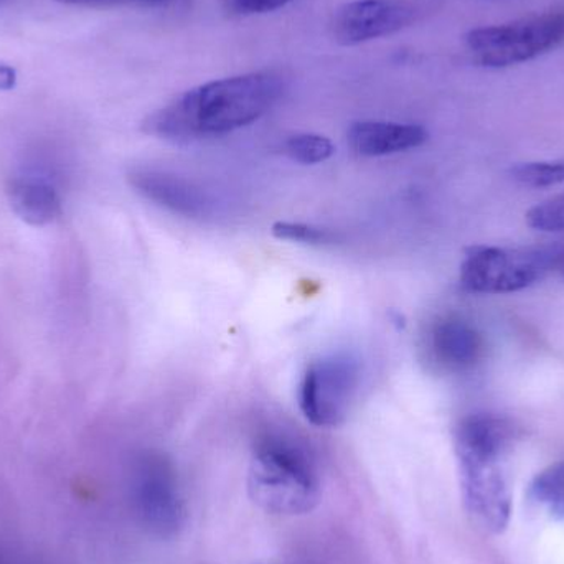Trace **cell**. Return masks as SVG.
<instances>
[{"label": "cell", "mask_w": 564, "mask_h": 564, "mask_svg": "<svg viewBox=\"0 0 564 564\" xmlns=\"http://www.w3.org/2000/svg\"><path fill=\"white\" fill-rule=\"evenodd\" d=\"M563 248H500L477 245L464 254L459 284L473 294H512L555 270Z\"/></svg>", "instance_id": "4"}, {"label": "cell", "mask_w": 564, "mask_h": 564, "mask_svg": "<svg viewBox=\"0 0 564 564\" xmlns=\"http://www.w3.org/2000/svg\"><path fill=\"white\" fill-rule=\"evenodd\" d=\"M348 144L364 158H384L420 148L427 141L423 126L401 122L360 121L348 129Z\"/></svg>", "instance_id": "11"}, {"label": "cell", "mask_w": 564, "mask_h": 564, "mask_svg": "<svg viewBox=\"0 0 564 564\" xmlns=\"http://www.w3.org/2000/svg\"><path fill=\"white\" fill-rule=\"evenodd\" d=\"M282 152L297 164L315 165L328 161L335 148L330 139L321 134H294L285 139Z\"/></svg>", "instance_id": "14"}, {"label": "cell", "mask_w": 564, "mask_h": 564, "mask_svg": "<svg viewBox=\"0 0 564 564\" xmlns=\"http://www.w3.org/2000/svg\"><path fill=\"white\" fill-rule=\"evenodd\" d=\"M434 360L451 371H467L484 357V338L469 322L457 317L441 318L430 334Z\"/></svg>", "instance_id": "10"}, {"label": "cell", "mask_w": 564, "mask_h": 564, "mask_svg": "<svg viewBox=\"0 0 564 564\" xmlns=\"http://www.w3.org/2000/svg\"><path fill=\"white\" fill-rule=\"evenodd\" d=\"M271 231L278 240L308 245V247H330L341 241V235L337 231L314 227V225L294 224V221H278Z\"/></svg>", "instance_id": "16"}, {"label": "cell", "mask_w": 564, "mask_h": 564, "mask_svg": "<svg viewBox=\"0 0 564 564\" xmlns=\"http://www.w3.org/2000/svg\"><path fill=\"white\" fill-rule=\"evenodd\" d=\"M529 497L535 506L546 510L552 519L564 520V459L533 477Z\"/></svg>", "instance_id": "13"}, {"label": "cell", "mask_w": 564, "mask_h": 564, "mask_svg": "<svg viewBox=\"0 0 564 564\" xmlns=\"http://www.w3.org/2000/svg\"><path fill=\"white\" fill-rule=\"evenodd\" d=\"M17 69L0 62V91H10L17 86Z\"/></svg>", "instance_id": "20"}, {"label": "cell", "mask_w": 564, "mask_h": 564, "mask_svg": "<svg viewBox=\"0 0 564 564\" xmlns=\"http://www.w3.org/2000/svg\"><path fill=\"white\" fill-rule=\"evenodd\" d=\"M248 490L273 516H305L321 500V482L307 453L281 436L263 437L254 447Z\"/></svg>", "instance_id": "3"}, {"label": "cell", "mask_w": 564, "mask_h": 564, "mask_svg": "<svg viewBox=\"0 0 564 564\" xmlns=\"http://www.w3.org/2000/svg\"><path fill=\"white\" fill-rule=\"evenodd\" d=\"M281 95L282 82L273 73L215 79L188 89L149 116L144 131L172 142L220 138L253 124L280 101Z\"/></svg>", "instance_id": "1"}, {"label": "cell", "mask_w": 564, "mask_h": 564, "mask_svg": "<svg viewBox=\"0 0 564 564\" xmlns=\"http://www.w3.org/2000/svg\"><path fill=\"white\" fill-rule=\"evenodd\" d=\"M527 224L533 230L545 231V234L564 231V194L530 208L527 214Z\"/></svg>", "instance_id": "17"}, {"label": "cell", "mask_w": 564, "mask_h": 564, "mask_svg": "<svg viewBox=\"0 0 564 564\" xmlns=\"http://www.w3.org/2000/svg\"><path fill=\"white\" fill-rule=\"evenodd\" d=\"M132 503L142 525L161 536L172 539L185 525V502L171 460L161 453L138 457L131 476Z\"/></svg>", "instance_id": "7"}, {"label": "cell", "mask_w": 564, "mask_h": 564, "mask_svg": "<svg viewBox=\"0 0 564 564\" xmlns=\"http://www.w3.org/2000/svg\"><path fill=\"white\" fill-rule=\"evenodd\" d=\"M510 177L523 187H556L564 184V161L522 162L510 169Z\"/></svg>", "instance_id": "15"}, {"label": "cell", "mask_w": 564, "mask_h": 564, "mask_svg": "<svg viewBox=\"0 0 564 564\" xmlns=\"http://www.w3.org/2000/svg\"><path fill=\"white\" fill-rule=\"evenodd\" d=\"M7 197L17 217L32 227H46L62 217V198L45 178L32 175L12 178Z\"/></svg>", "instance_id": "12"}, {"label": "cell", "mask_w": 564, "mask_h": 564, "mask_svg": "<svg viewBox=\"0 0 564 564\" xmlns=\"http://www.w3.org/2000/svg\"><path fill=\"white\" fill-rule=\"evenodd\" d=\"M555 271H558V273L564 278V248L562 253H560L558 261H556Z\"/></svg>", "instance_id": "21"}, {"label": "cell", "mask_w": 564, "mask_h": 564, "mask_svg": "<svg viewBox=\"0 0 564 564\" xmlns=\"http://www.w3.org/2000/svg\"><path fill=\"white\" fill-rule=\"evenodd\" d=\"M413 20L406 0H354L335 13L334 35L340 45L355 46L400 32Z\"/></svg>", "instance_id": "8"}, {"label": "cell", "mask_w": 564, "mask_h": 564, "mask_svg": "<svg viewBox=\"0 0 564 564\" xmlns=\"http://www.w3.org/2000/svg\"><path fill=\"white\" fill-rule=\"evenodd\" d=\"M519 427L497 414H469L454 430V454L467 516L484 532L500 535L512 516L509 459Z\"/></svg>", "instance_id": "2"}, {"label": "cell", "mask_w": 564, "mask_h": 564, "mask_svg": "<svg viewBox=\"0 0 564 564\" xmlns=\"http://www.w3.org/2000/svg\"><path fill=\"white\" fill-rule=\"evenodd\" d=\"M148 2H159V0H148Z\"/></svg>", "instance_id": "22"}, {"label": "cell", "mask_w": 564, "mask_h": 564, "mask_svg": "<svg viewBox=\"0 0 564 564\" xmlns=\"http://www.w3.org/2000/svg\"><path fill=\"white\" fill-rule=\"evenodd\" d=\"M128 181L145 200L172 214L187 218H202L210 214V197L178 175L155 169H134L129 172Z\"/></svg>", "instance_id": "9"}, {"label": "cell", "mask_w": 564, "mask_h": 564, "mask_svg": "<svg viewBox=\"0 0 564 564\" xmlns=\"http://www.w3.org/2000/svg\"><path fill=\"white\" fill-rule=\"evenodd\" d=\"M563 42L564 12L480 26L466 35L467 48L474 59L486 68H506L530 62Z\"/></svg>", "instance_id": "5"}, {"label": "cell", "mask_w": 564, "mask_h": 564, "mask_svg": "<svg viewBox=\"0 0 564 564\" xmlns=\"http://www.w3.org/2000/svg\"><path fill=\"white\" fill-rule=\"evenodd\" d=\"M360 384V364L350 354H332L312 361L299 383L301 413L317 427L340 426L350 413Z\"/></svg>", "instance_id": "6"}, {"label": "cell", "mask_w": 564, "mask_h": 564, "mask_svg": "<svg viewBox=\"0 0 564 564\" xmlns=\"http://www.w3.org/2000/svg\"><path fill=\"white\" fill-rule=\"evenodd\" d=\"M291 0H230L231 9L243 15L268 13L288 6Z\"/></svg>", "instance_id": "18"}, {"label": "cell", "mask_w": 564, "mask_h": 564, "mask_svg": "<svg viewBox=\"0 0 564 564\" xmlns=\"http://www.w3.org/2000/svg\"><path fill=\"white\" fill-rule=\"evenodd\" d=\"M66 6H83V7H111L124 6V3L145 2V0H56Z\"/></svg>", "instance_id": "19"}]
</instances>
